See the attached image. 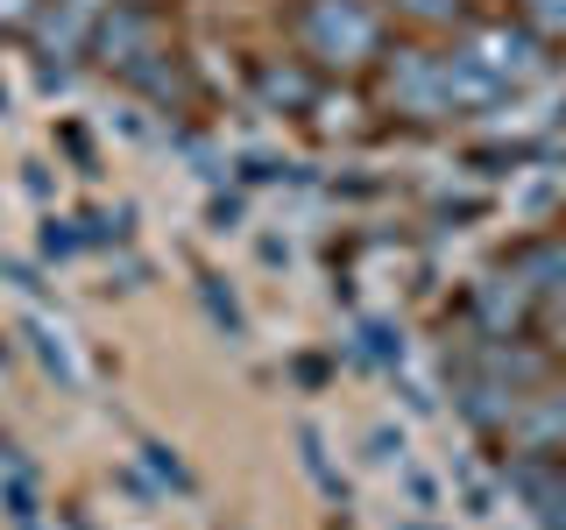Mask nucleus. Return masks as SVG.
Masks as SVG:
<instances>
[{
    "mask_svg": "<svg viewBox=\"0 0 566 530\" xmlns=\"http://www.w3.org/2000/svg\"><path fill=\"white\" fill-rule=\"evenodd\" d=\"M29 340H35V347H43V361H50V368H57V375H64V382H71V375H78V368H71V353H64V332H50V326H29Z\"/></svg>",
    "mask_w": 566,
    "mask_h": 530,
    "instance_id": "1",
    "label": "nucleus"
}]
</instances>
